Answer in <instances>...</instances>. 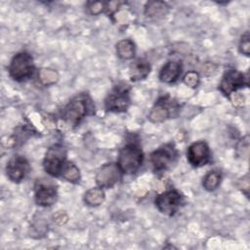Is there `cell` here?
<instances>
[{"label": "cell", "instance_id": "1", "mask_svg": "<svg viewBox=\"0 0 250 250\" xmlns=\"http://www.w3.org/2000/svg\"><path fill=\"white\" fill-rule=\"evenodd\" d=\"M95 106L87 94H79L69 101L62 113V120L67 125H77L84 117L94 112Z\"/></svg>", "mask_w": 250, "mask_h": 250}, {"label": "cell", "instance_id": "2", "mask_svg": "<svg viewBox=\"0 0 250 250\" xmlns=\"http://www.w3.org/2000/svg\"><path fill=\"white\" fill-rule=\"evenodd\" d=\"M144 154L140 146L134 143L124 146L118 153L117 165L124 174H134L142 166Z\"/></svg>", "mask_w": 250, "mask_h": 250}, {"label": "cell", "instance_id": "3", "mask_svg": "<svg viewBox=\"0 0 250 250\" xmlns=\"http://www.w3.org/2000/svg\"><path fill=\"white\" fill-rule=\"evenodd\" d=\"M66 153L65 146L61 144H55L50 146L43 161V167L46 173L52 177L61 176L63 165L66 162Z\"/></svg>", "mask_w": 250, "mask_h": 250}, {"label": "cell", "instance_id": "4", "mask_svg": "<svg viewBox=\"0 0 250 250\" xmlns=\"http://www.w3.org/2000/svg\"><path fill=\"white\" fill-rule=\"evenodd\" d=\"M33 71V59L26 52H20L15 55L9 64V74L16 81H23L30 78Z\"/></svg>", "mask_w": 250, "mask_h": 250}, {"label": "cell", "instance_id": "5", "mask_svg": "<svg viewBox=\"0 0 250 250\" xmlns=\"http://www.w3.org/2000/svg\"><path fill=\"white\" fill-rule=\"evenodd\" d=\"M183 203V195L176 189H168L157 195L155 206L162 214L173 216Z\"/></svg>", "mask_w": 250, "mask_h": 250}, {"label": "cell", "instance_id": "6", "mask_svg": "<svg viewBox=\"0 0 250 250\" xmlns=\"http://www.w3.org/2000/svg\"><path fill=\"white\" fill-rule=\"evenodd\" d=\"M178 152L172 144L164 145L150 154V163L154 171L161 172L168 169L176 160Z\"/></svg>", "mask_w": 250, "mask_h": 250}, {"label": "cell", "instance_id": "7", "mask_svg": "<svg viewBox=\"0 0 250 250\" xmlns=\"http://www.w3.org/2000/svg\"><path fill=\"white\" fill-rule=\"evenodd\" d=\"M130 105L129 89L127 85L116 86L106 97L104 106L106 110L121 112L127 110Z\"/></svg>", "mask_w": 250, "mask_h": 250}, {"label": "cell", "instance_id": "8", "mask_svg": "<svg viewBox=\"0 0 250 250\" xmlns=\"http://www.w3.org/2000/svg\"><path fill=\"white\" fill-rule=\"evenodd\" d=\"M34 197L38 205L42 207H48L54 204L57 200L58 191L56 186L47 180H37L34 186Z\"/></svg>", "mask_w": 250, "mask_h": 250}, {"label": "cell", "instance_id": "9", "mask_svg": "<svg viewBox=\"0 0 250 250\" xmlns=\"http://www.w3.org/2000/svg\"><path fill=\"white\" fill-rule=\"evenodd\" d=\"M248 85V78L242 72L236 69L227 70L220 82L219 89L225 96H229L231 93L236 92L237 89H240Z\"/></svg>", "mask_w": 250, "mask_h": 250}, {"label": "cell", "instance_id": "10", "mask_svg": "<svg viewBox=\"0 0 250 250\" xmlns=\"http://www.w3.org/2000/svg\"><path fill=\"white\" fill-rule=\"evenodd\" d=\"M121 176L122 171L117 163H105L97 172L96 183L102 188H109L119 182Z\"/></svg>", "mask_w": 250, "mask_h": 250}, {"label": "cell", "instance_id": "11", "mask_svg": "<svg viewBox=\"0 0 250 250\" xmlns=\"http://www.w3.org/2000/svg\"><path fill=\"white\" fill-rule=\"evenodd\" d=\"M29 163L26 158L16 154L9 159L6 166V174L10 181L14 183H20L25 178L29 172Z\"/></svg>", "mask_w": 250, "mask_h": 250}, {"label": "cell", "instance_id": "12", "mask_svg": "<svg viewBox=\"0 0 250 250\" xmlns=\"http://www.w3.org/2000/svg\"><path fill=\"white\" fill-rule=\"evenodd\" d=\"M210 148L203 141H198L191 144L187 152V157L193 167H200L206 165L210 161Z\"/></svg>", "mask_w": 250, "mask_h": 250}, {"label": "cell", "instance_id": "13", "mask_svg": "<svg viewBox=\"0 0 250 250\" xmlns=\"http://www.w3.org/2000/svg\"><path fill=\"white\" fill-rule=\"evenodd\" d=\"M175 108V104L171 100H168V97L160 98L151 108L148 119L153 123L163 122L167 118H170Z\"/></svg>", "mask_w": 250, "mask_h": 250}, {"label": "cell", "instance_id": "14", "mask_svg": "<svg viewBox=\"0 0 250 250\" xmlns=\"http://www.w3.org/2000/svg\"><path fill=\"white\" fill-rule=\"evenodd\" d=\"M182 73V63L178 61H169L161 68L159 79L164 83L175 82Z\"/></svg>", "mask_w": 250, "mask_h": 250}, {"label": "cell", "instance_id": "15", "mask_svg": "<svg viewBox=\"0 0 250 250\" xmlns=\"http://www.w3.org/2000/svg\"><path fill=\"white\" fill-rule=\"evenodd\" d=\"M149 72L150 64L146 59L143 58H139L133 61L129 66V76L132 81H140L145 79L149 74Z\"/></svg>", "mask_w": 250, "mask_h": 250}, {"label": "cell", "instance_id": "16", "mask_svg": "<svg viewBox=\"0 0 250 250\" xmlns=\"http://www.w3.org/2000/svg\"><path fill=\"white\" fill-rule=\"evenodd\" d=\"M168 6L161 1H149L145 8V14L151 19H161L168 13Z\"/></svg>", "mask_w": 250, "mask_h": 250}, {"label": "cell", "instance_id": "17", "mask_svg": "<svg viewBox=\"0 0 250 250\" xmlns=\"http://www.w3.org/2000/svg\"><path fill=\"white\" fill-rule=\"evenodd\" d=\"M104 200V191L102 188H92L86 191L84 195V202L88 206L97 207L101 205Z\"/></svg>", "mask_w": 250, "mask_h": 250}, {"label": "cell", "instance_id": "18", "mask_svg": "<svg viewBox=\"0 0 250 250\" xmlns=\"http://www.w3.org/2000/svg\"><path fill=\"white\" fill-rule=\"evenodd\" d=\"M135 50V44L130 39H122L116 44V54L122 60L133 59Z\"/></svg>", "mask_w": 250, "mask_h": 250}, {"label": "cell", "instance_id": "19", "mask_svg": "<svg viewBox=\"0 0 250 250\" xmlns=\"http://www.w3.org/2000/svg\"><path fill=\"white\" fill-rule=\"evenodd\" d=\"M61 176L64 180H66L70 183H73V184L78 183L80 181V177H81L78 167L74 163L69 162V161H66L65 164L63 165Z\"/></svg>", "mask_w": 250, "mask_h": 250}, {"label": "cell", "instance_id": "20", "mask_svg": "<svg viewBox=\"0 0 250 250\" xmlns=\"http://www.w3.org/2000/svg\"><path fill=\"white\" fill-rule=\"evenodd\" d=\"M222 181V175L219 171H210L208 172L202 181L203 188L208 191L215 190L221 184Z\"/></svg>", "mask_w": 250, "mask_h": 250}, {"label": "cell", "instance_id": "21", "mask_svg": "<svg viewBox=\"0 0 250 250\" xmlns=\"http://www.w3.org/2000/svg\"><path fill=\"white\" fill-rule=\"evenodd\" d=\"M38 79L42 85L50 86L59 80V74L52 68H41L38 72Z\"/></svg>", "mask_w": 250, "mask_h": 250}, {"label": "cell", "instance_id": "22", "mask_svg": "<svg viewBox=\"0 0 250 250\" xmlns=\"http://www.w3.org/2000/svg\"><path fill=\"white\" fill-rule=\"evenodd\" d=\"M86 10H87V13H89L90 15H94V16L99 15L104 10H105V3L101 1L88 2L86 4Z\"/></svg>", "mask_w": 250, "mask_h": 250}, {"label": "cell", "instance_id": "23", "mask_svg": "<svg viewBox=\"0 0 250 250\" xmlns=\"http://www.w3.org/2000/svg\"><path fill=\"white\" fill-rule=\"evenodd\" d=\"M183 80L187 86L196 88L199 84V74L196 71H188L185 74Z\"/></svg>", "mask_w": 250, "mask_h": 250}, {"label": "cell", "instance_id": "24", "mask_svg": "<svg viewBox=\"0 0 250 250\" xmlns=\"http://www.w3.org/2000/svg\"><path fill=\"white\" fill-rule=\"evenodd\" d=\"M236 151L239 156L247 157L249 154V136H245L242 140L238 143L236 146Z\"/></svg>", "mask_w": 250, "mask_h": 250}, {"label": "cell", "instance_id": "25", "mask_svg": "<svg viewBox=\"0 0 250 250\" xmlns=\"http://www.w3.org/2000/svg\"><path fill=\"white\" fill-rule=\"evenodd\" d=\"M250 37H249V33L245 32L240 39L239 42V51L240 53H242L245 56H249L250 54Z\"/></svg>", "mask_w": 250, "mask_h": 250}, {"label": "cell", "instance_id": "26", "mask_svg": "<svg viewBox=\"0 0 250 250\" xmlns=\"http://www.w3.org/2000/svg\"><path fill=\"white\" fill-rule=\"evenodd\" d=\"M229 97L230 98V101H231L232 104L235 107H238V108L242 107L244 105V104H245V98H244V96L241 93L233 92Z\"/></svg>", "mask_w": 250, "mask_h": 250}, {"label": "cell", "instance_id": "27", "mask_svg": "<svg viewBox=\"0 0 250 250\" xmlns=\"http://www.w3.org/2000/svg\"><path fill=\"white\" fill-rule=\"evenodd\" d=\"M112 15L115 16V21L119 23L125 24V23L129 22V21H130V14L127 11L119 10V11H116L115 13H113Z\"/></svg>", "mask_w": 250, "mask_h": 250}, {"label": "cell", "instance_id": "28", "mask_svg": "<svg viewBox=\"0 0 250 250\" xmlns=\"http://www.w3.org/2000/svg\"><path fill=\"white\" fill-rule=\"evenodd\" d=\"M238 188L245 193L246 196H248V189H249V177L248 174L242 177L238 182Z\"/></svg>", "mask_w": 250, "mask_h": 250}, {"label": "cell", "instance_id": "29", "mask_svg": "<svg viewBox=\"0 0 250 250\" xmlns=\"http://www.w3.org/2000/svg\"><path fill=\"white\" fill-rule=\"evenodd\" d=\"M53 220L55 223H57L58 225H63L66 223L67 221V215L62 212V211H60L58 213H56L54 216H53Z\"/></svg>", "mask_w": 250, "mask_h": 250}]
</instances>
